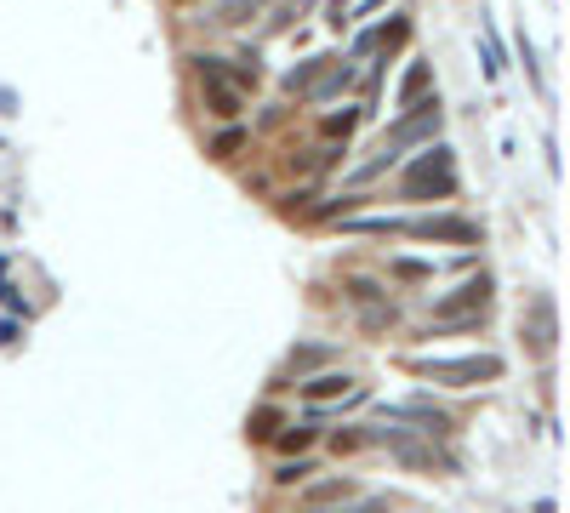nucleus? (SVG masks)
Masks as SVG:
<instances>
[{"label":"nucleus","instance_id":"1","mask_svg":"<svg viewBox=\"0 0 570 513\" xmlns=\"http://www.w3.org/2000/svg\"><path fill=\"white\" fill-rule=\"evenodd\" d=\"M399 195L405 200H451L456 195V155L445 143H422V155L405 166V177H399Z\"/></svg>","mask_w":570,"mask_h":513},{"label":"nucleus","instance_id":"2","mask_svg":"<svg viewBox=\"0 0 570 513\" xmlns=\"http://www.w3.org/2000/svg\"><path fill=\"white\" fill-rule=\"evenodd\" d=\"M439 132H445V109H439V97H422V103H411V109H399V120L383 132V143H376V155H388V160L399 166V155H405V148L434 143Z\"/></svg>","mask_w":570,"mask_h":513},{"label":"nucleus","instance_id":"3","mask_svg":"<svg viewBox=\"0 0 570 513\" xmlns=\"http://www.w3.org/2000/svg\"><path fill=\"white\" fill-rule=\"evenodd\" d=\"M411 371L445 382V388H479V382H496V377H502V359H496V354H468V359H411Z\"/></svg>","mask_w":570,"mask_h":513},{"label":"nucleus","instance_id":"4","mask_svg":"<svg viewBox=\"0 0 570 513\" xmlns=\"http://www.w3.org/2000/svg\"><path fill=\"white\" fill-rule=\"evenodd\" d=\"M394 234H411V240H445V246H479V223L474 217H451V211H434V217H394Z\"/></svg>","mask_w":570,"mask_h":513},{"label":"nucleus","instance_id":"5","mask_svg":"<svg viewBox=\"0 0 570 513\" xmlns=\"http://www.w3.org/2000/svg\"><path fill=\"white\" fill-rule=\"evenodd\" d=\"M474 308H491V274H479V280H468L462 291L434 303V314H474Z\"/></svg>","mask_w":570,"mask_h":513},{"label":"nucleus","instance_id":"6","mask_svg":"<svg viewBox=\"0 0 570 513\" xmlns=\"http://www.w3.org/2000/svg\"><path fill=\"white\" fill-rule=\"evenodd\" d=\"M348 86H354V63H343V57H331V63H325V69H320V80H314V86H308V92H303V97H314V103H331L336 92H348Z\"/></svg>","mask_w":570,"mask_h":513},{"label":"nucleus","instance_id":"7","mask_svg":"<svg viewBox=\"0 0 570 513\" xmlns=\"http://www.w3.org/2000/svg\"><path fill=\"white\" fill-rule=\"evenodd\" d=\"M303 388V399H314V405H325V399H348L354 388H360V382H354L348 371H320L314 382H297Z\"/></svg>","mask_w":570,"mask_h":513},{"label":"nucleus","instance_id":"8","mask_svg":"<svg viewBox=\"0 0 570 513\" xmlns=\"http://www.w3.org/2000/svg\"><path fill=\"white\" fill-rule=\"evenodd\" d=\"M428 92H434V63H411L405 80H399V92H394V103H399V109H411V103H422Z\"/></svg>","mask_w":570,"mask_h":513},{"label":"nucleus","instance_id":"9","mask_svg":"<svg viewBox=\"0 0 570 513\" xmlns=\"http://www.w3.org/2000/svg\"><path fill=\"white\" fill-rule=\"evenodd\" d=\"M200 97H205V109L217 115V120H235L240 115V92L228 80H200Z\"/></svg>","mask_w":570,"mask_h":513},{"label":"nucleus","instance_id":"10","mask_svg":"<svg viewBox=\"0 0 570 513\" xmlns=\"http://www.w3.org/2000/svg\"><path fill=\"white\" fill-rule=\"evenodd\" d=\"M285 428V417H280V405H257V411L245 417V439L251 445H263V439H274Z\"/></svg>","mask_w":570,"mask_h":513},{"label":"nucleus","instance_id":"11","mask_svg":"<svg viewBox=\"0 0 570 513\" xmlns=\"http://www.w3.org/2000/svg\"><path fill=\"white\" fill-rule=\"evenodd\" d=\"M531 342L542 354L554 348V303H547V297H536V308H531Z\"/></svg>","mask_w":570,"mask_h":513},{"label":"nucleus","instance_id":"12","mask_svg":"<svg viewBox=\"0 0 570 513\" xmlns=\"http://www.w3.org/2000/svg\"><path fill=\"white\" fill-rule=\"evenodd\" d=\"M245 143H251V137H245V126H228V132H217V137L205 143V155H211V160H235Z\"/></svg>","mask_w":570,"mask_h":513},{"label":"nucleus","instance_id":"13","mask_svg":"<svg viewBox=\"0 0 570 513\" xmlns=\"http://www.w3.org/2000/svg\"><path fill=\"white\" fill-rule=\"evenodd\" d=\"M325 63H331V57H308V63H297V69H291V75H285V92H291V97H303V92H308V86H314V80H320V69H325Z\"/></svg>","mask_w":570,"mask_h":513},{"label":"nucleus","instance_id":"14","mask_svg":"<svg viewBox=\"0 0 570 513\" xmlns=\"http://www.w3.org/2000/svg\"><path fill=\"white\" fill-rule=\"evenodd\" d=\"M343 291H348V303H360V308H371V303H383V297H388L376 280H365V274H348Z\"/></svg>","mask_w":570,"mask_h":513},{"label":"nucleus","instance_id":"15","mask_svg":"<svg viewBox=\"0 0 570 513\" xmlns=\"http://www.w3.org/2000/svg\"><path fill=\"white\" fill-rule=\"evenodd\" d=\"M354 497V485L348 479H320V485H308V508H325V502H348Z\"/></svg>","mask_w":570,"mask_h":513},{"label":"nucleus","instance_id":"16","mask_svg":"<svg viewBox=\"0 0 570 513\" xmlns=\"http://www.w3.org/2000/svg\"><path fill=\"white\" fill-rule=\"evenodd\" d=\"M325 359H331V348H320V342H303V348H291L285 366L303 377V371H314V366H325Z\"/></svg>","mask_w":570,"mask_h":513},{"label":"nucleus","instance_id":"17","mask_svg":"<svg viewBox=\"0 0 570 513\" xmlns=\"http://www.w3.org/2000/svg\"><path fill=\"white\" fill-rule=\"evenodd\" d=\"M405 40H411V17H394V24L376 29V46H383V52H399Z\"/></svg>","mask_w":570,"mask_h":513},{"label":"nucleus","instance_id":"18","mask_svg":"<svg viewBox=\"0 0 570 513\" xmlns=\"http://www.w3.org/2000/svg\"><path fill=\"white\" fill-rule=\"evenodd\" d=\"M251 12H257V0H223V6L211 12V24H228V29H235V24H245Z\"/></svg>","mask_w":570,"mask_h":513},{"label":"nucleus","instance_id":"19","mask_svg":"<svg viewBox=\"0 0 570 513\" xmlns=\"http://www.w3.org/2000/svg\"><path fill=\"white\" fill-rule=\"evenodd\" d=\"M394 274L399 280H434V263H422V256H394Z\"/></svg>","mask_w":570,"mask_h":513},{"label":"nucleus","instance_id":"20","mask_svg":"<svg viewBox=\"0 0 570 513\" xmlns=\"http://www.w3.org/2000/svg\"><path fill=\"white\" fill-rule=\"evenodd\" d=\"M314 474V462L308 457H297V462H280V474H274V485H303Z\"/></svg>","mask_w":570,"mask_h":513},{"label":"nucleus","instance_id":"21","mask_svg":"<svg viewBox=\"0 0 570 513\" xmlns=\"http://www.w3.org/2000/svg\"><path fill=\"white\" fill-rule=\"evenodd\" d=\"M360 206H365L360 195H336V200H325L320 211H314V217H348V211H360Z\"/></svg>","mask_w":570,"mask_h":513},{"label":"nucleus","instance_id":"22","mask_svg":"<svg viewBox=\"0 0 570 513\" xmlns=\"http://www.w3.org/2000/svg\"><path fill=\"white\" fill-rule=\"evenodd\" d=\"M360 445H371V434H365V428H343V434L331 439V451L343 457V451H360Z\"/></svg>","mask_w":570,"mask_h":513},{"label":"nucleus","instance_id":"23","mask_svg":"<svg viewBox=\"0 0 570 513\" xmlns=\"http://www.w3.org/2000/svg\"><path fill=\"white\" fill-rule=\"evenodd\" d=\"M308 439H314V428H280V434H274V445H280V451H303Z\"/></svg>","mask_w":570,"mask_h":513},{"label":"nucleus","instance_id":"24","mask_svg":"<svg viewBox=\"0 0 570 513\" xmlns=\"http://www.w3.org/2000/svg\"><path fill=\"white\" fill-rule=\"evenodd\" d=\"M354 120H360V109H343V115H331V120H325V137H348V132H354Z\"/></svg>","mask_w":570,"mask_h":513},{"label":"nucleus","instance_id":"25","mask_svg":"<svg viewBox=\"0 0 570 513\" xmlns=\"http://www.w3.org/2000/svg\"><path fill=\"white\" fill-rule=\"evenodd\" d=\"M383 508H388L383 497H365V502H354V508H343V513H383Z\"/></svg>","mask_w":570,"mask_h":513},{"label":"nucleus","instance_id":"26","mask_svg":"<svg viewBox=\"0 0 570 513\" xmlns=\"http://www.w3.org/2000/svg\"><path fill=\"white\" fill-rule=\"evenodd\" d=\"M331 29H348V12H343V0H331Z\"/></svg>","mask_w":570,"mask_h":513},{"label":"nucleus","instance_id":"27","mask_svg":"<svg viewBox=\"0 0 570 513\" xmlns=\"http://www.w3.org/2000/svg\"><path fill=\"white\" fill-rule=\"evenodd\" d=\"M308 513H314V508H308Z\"/></svg>","mask_w":570,"mask_h":513}]
</instances>
